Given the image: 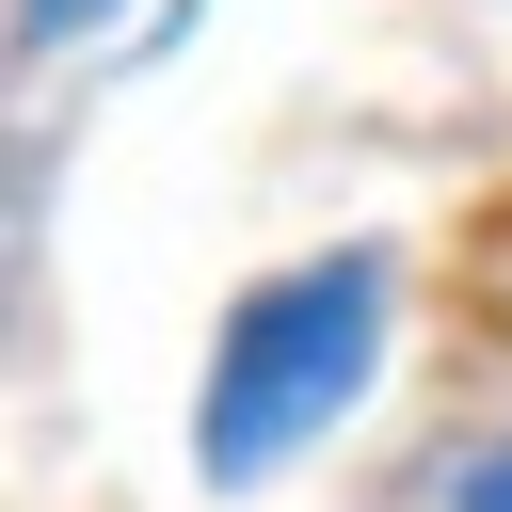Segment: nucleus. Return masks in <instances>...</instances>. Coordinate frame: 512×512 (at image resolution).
Returning <instances> with one entry per match:
<instances>
[{"label": "nucleus", "mask_w": 512, "mask_h": 512, "mask_svg": "<svg viewBox=\"0 0 512 512\" xmlns=\"http://www.w3.org/2000/svg\"><path fill=\"white\" fill-rule=\"evenodd\" d=\"M384 368V256H304V272H256L208 336V384H192V464L224 496H256L272 464H304Z\"/></svg>", "instance_id": "obj_1"}, {"label": "nucleus", "mask_w": 512, "mask_h": 512, "mask_svg": "<svg viewBox=\"0 0 512 512\" xmlns=\"http://www.w3.org/2000/svg\"><path fill=\"white\" fill-rule=\"evenodd\" d=\"M96 16H128V0H16V32H32V48H64V32H96Z\"/></svg>", "instance_id": "obj_2"}, {"label": "nucleus", "mask_w": 512, "mask_h": 512, "mask_svg": "<svg viewBox=\"0 0 512 512\" xmlns=\"http://www.w3.org/2000/svg\"><path fill=\"white\" fill-rule=\"evenodd\" d=\"M448 512H512V448H480V464H448Z\"/></svg>", "instance_id": "obj_3"}]
</instances>
